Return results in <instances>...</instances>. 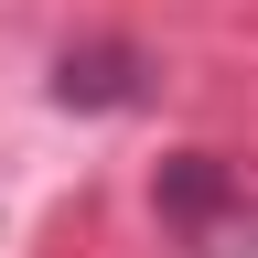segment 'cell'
<instances>
[{
	"label": "cell",
	"mask_w": 258,
	"mask_h": 258,
	"mask_svg": "<svg viewBox=\"0 0 258 258\" xmlns=\"http://www.w3.org/2000/svg\"><path fill=\"white\" fill-rule=\"evenodd\" d=\"M151 194H161V215H172L194 247H226V237H237V215H247V194H237V161H215V151H172Z\"/></svg>",
	"instance_id": "2"
},
{
	"label": "cell",
	"mask_w": 258,
	"mask_h": 258,
	"mask_svg": "<svg viewBox=\"0 0 258 258\" xmlns=\"http://www.w3.org/2000/svg\"><path fill=\"white\" fill-rule=\"evenodd\" d=\"M151 86H161V64L129 43V32L64 43V54H54V76H43V97H54V108H76V118H118V108H140Z\"/></svg>",
	"instance_id": "1"
}]
</instances>
